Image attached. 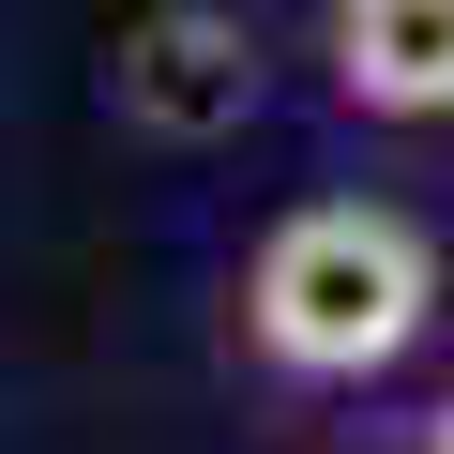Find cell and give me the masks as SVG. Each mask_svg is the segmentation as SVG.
<instances>
[{"label":"cell","mask_w":454,"mask_h":454,"mask_svg":"<svg viewBox=\"0 0 454 454\" xmlns=\"http://www.w3.org/2000/svg\"><path fill=\"white\" fill-rule=\"evenodd\" d=\"M439 318V243L394 197H303L243 258V348L273 379H379Z\"/></svg>","instance_id":"6da1fadb"},{"label":"cell","mask_w":454,"mask_h":454,"mask_svg":"<svg viewBox=\"0 0 454 454\" xmlns=\"http://www.w3.org/2000/svg\"><path fill=\"white\" fill-rule=\"evenodd\" d=\"M424 454H454V394H439V424H424Z\"/></svg>","instance_id":"277c9868"},{"label":"cell","mask_w":454,"mask_h":454,"mask_svg":"<svg viewBox=\"0 0 454 454\" xmlns=\"http://www.w3.org/2000/svg\"><path fill=\"white\" fill-rule=\"evenodd\" d=\"M333 91L364 121H454V0H333Z\"/></svg>","instance_id":"3957f363"},{"label":"cell","mask_w":454,"mask_h":454,"mask_svg":"<svg viewBox=\"0 0 454 454\" xmlns=\"http://www.w3.org/2000/svg\"><path fill=\"white\" fill-rule=\"evenodd\" d=\"M106 91H121L137 137H227V121L258 106V46H243V16H212V0H167V16L121 31Z\"/></svg>","instance_id":"7a4b0ae2"}]
</instances>
